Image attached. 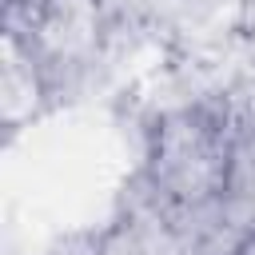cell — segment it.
<instances>
[{"instance_id": "cell-1", "label": "cell", "mask_w": 255, "mask_h": 255, "mask_svg": "<svg viewBox=\"0 0 255 255\" xmlns=\"http://www.w3.org/2000/svg\"><path fill=\"white\" fill-rule=\"evenodd\" d=\"M231 139L235 131L219 100L159 112L143 151L147 195L191 219L215 215L231 163Z\"/></svg>"}, {"instance_id": "cell-2", "label": "cell", "mask_w": 255, "mask_h": 255, "mask_svg": "<svg viewBox=\"0 0 255 255\" xmlns=\"http://www.w3.org/2000/svg\"><path fill=\"white\" fill-rule=\"evenodd\" d=\"M20 16L24 24L12 28H20L32 40V48L44 56L52 72L84 64L100 48V32H104L100 0H32L28 8H20Z\"/></svg>"}, {"instance_id": "cell-3", "label": "cell", "mask_w": 255, "mask_h": 255, "mask_svg": "<svg viewBox=\"0 0 255 255\" xmlns=\"http://www.w3.org/2000/svg\"><path fill=\"white\" fill-rule=\"evenodd\" d=\"M187 219L191 215H179L143 191V199L104 231L96 255H199V239Z\"/></svg>"}, {"instance_id": "cell-4", "label": "cell", "mask_w": 255, "mask_h": 255, "mask_svg": "<svg viewBox=\"0 0 255 255\" xmlns=\"http://www.w3.org/2000/svg\"><path fill=\"white\" fill-rule=\"evenodd\" d=\"M48 96H52V68L32 48V40L8 24L0 36V124L8 131H20L48 108Z\"/></svg>"}, {"instance_id": "cell-5", "label": "cell", "mask_w": 255, "mask_h": 255, "mask_svg": "<svg viewBox=\"0 0 255 255\" xmlns=\"http://www.w3.org/2000/svg\"><path fill=\"white\" fill-rule=\"evenodd\" d=\"M215 223L227 227L231 239L255 231V131H235L231 139V163L215 207Z\"/></svg>"}, {"instance_id": "cell-6", "label": "cell", "mask_w": 255, "mask_h": 255, "mask_svg": "<svg viewBox=\"0 0 255 255\" xmlns=\"http://www.w3.org/2000/svg\"><path fill=\"white\" fill-rule=\"evenodd\" d=\"M235 44H239V56H243L247 72L255 76V0H243V4H239V16H235Z\"/></svg>"}, {"instance_id": "cell-7", "label": "cell", "mask_w": 255, "mask_h": 255, "mask_svg": "<svg viewBox=\"0 0 255 255\" xmlns=\"http://www.w3.org/2000/svg\"><path fill=\"white\" fill-rule=\"evenodd\" d=\"M227 255H255V231L235 235V239H231V247H227Z\"/></svg>"}, {"instance_id": "cell-8", "label": "cell", "mask_w": 255, "mask_h": 255, "mask_svg": "<svg viewBox=\"0 0 255 255\" xmlns=\"http://www.w3.org/2000/svg\"><path fill=\"white\" fill-rule=\"evenodd\" d=\"M92 255H96V251H92Z\"/></svg>"}]
</instances>
